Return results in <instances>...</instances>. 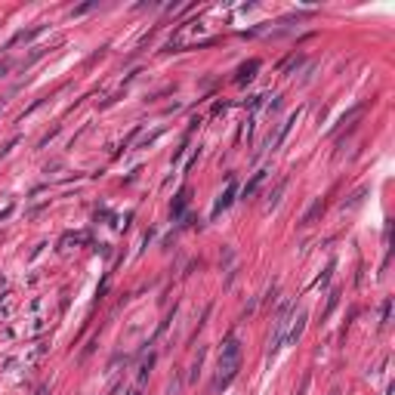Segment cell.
I'll return each instance as SVG.
<instances>
[{
    "mask_svg": "<svg viewBox=\"0 0 395 395\" xmlns=\"http://www.w3.org/2000/svg\"><path fill=\"white\" fill-rule=\"evenodd\" d=\"M238 367H241V340L238 337H229L220 349V374L213 380V389H225L235 377H238Z\"/></svg>",
    "mask_w": 395,
    "mask_h": 395,
    "instance_id": "1",
    "label": "cell"
},
{
    "mask_svg": "<svg viewBox=\"0 0 395 395\" xmlns=\"http://www.w3.org/2000/svg\"><path fill=\"white\" fill-rule=\"evenodd\" d=\"M293 315H297V302H284L281 312H278V318H275L272 340H269V352H272V355L284 346V337H287V327H290V321H293Z\"/></svg>",
    "mask_w": 395,
    "mask_h": 395,
    "instance_id": "2",
    "label": "cell"
},
{
    "mask_svg": "<svg viewBox=\"0 0 395 395\" xmlns=\"http://www.w3.org/2000/svg\"><path fill=\"white\" fill-rule=\"evenodd\" d=\"M235 195H238V179H235V176H229V186H225V191L216 198V204H213V216H220L222 210L235 201Z\"/></svg>",
    "mask_w": 395,
    "mask_h": 395,
    "instance_id": "3",
    "label": "cell"
},
{
    "mask_svg": "<svg viewBox=\"0 0 395 395\" xmlns=\"http://www.w3.org/2000/svg\"><path fill=\"white\" fill-rule=\"evenodd\" d=\"M256 71H259V59H250V62H244L238 68V74H235V83H238V87H244V83H250L256 78Z\"/></svg>",
    "mask_w": 395,
    "mask_h": 395,
    "instance_id": "4",
    "label": "cell"
},
{
    "mask_svg": "<svg viewBox=\"0 0 395 395\" xmlns=\"http://www.w3.org/2000/svg\"><path fill=\"white\" fill-rule=\"evenodd\" d=\"M302 327H306V312H297V315H293V321H290V327H287V337H284V346H293V343L300 340Z\"/></svg>",
    "mask_w": 395,
    "mask_h": 395,
    "instance_id": "5",
    "label": "cell"
},
{
    "mask_svg": "<svg viewBox=\"0 0 395 395\" xmlns=\"http://www.w3.org/2000/svg\"><path fill=\"white\" fill-rule=\"evenodd\" d=\"M189 195H191L189 189H182L179 195H176V201H173V210H170V216H173V220H176V216H182V210L189 207Z\"/></svg>",
    "mask_w": 395,
    "mask_h": 395,
    "instance_id": "6",
    "label": "cell"
},
{
    "mask_svg": "<svg viewBox=\"0 0 395 395\" xmlns=\"http://www.w3.org/2000/svg\"><path fill=\"white\" fill-rule=\"evenodd\" d=\"M263 179H266V173H263V170L253 173V179H250L247 186H244V191H241V195H244V198H253V195H256V189L263 186Z\"/></svg>",
    "mask_w": 395,
    "mask_h": 395,
    "instance_id": "7",
    "label": "cell"
},
{
    "mask_svg": "<svg viewBox=\"0 0 395 395\" xmlns=\"http://www.w3.org/2000/svg\"><path fill=\"white\" fill-rule=\"evenodd\" d=\"M284 189H287V179H281V182H278V189H275V195H272V198H269V207H266V210H272V207H278V201H281V191H284Z\"/></svg>",
    "mask_w": 395,
    "mask_h": 395,
    "instance_id": "8",
    "label": "cell"
},
{
    "mask_svg": "<svg viewBox=\"0 0 395 395\" xmlns=\"http://www.w3.org/2000/svg\"><path fill=\"white\" fill-rule=\"evenodd\" d=\"M321 210H324V204H321V201H315V204H312V210H309V213H306V216H302V222H306V225H309V222H312V220H315V216H318V213H321Z\"/></svg>",
    "mask_w": 395,
    "mask_h": 395,
    "instance_id": "9",
    "label": "cell"
},
{
    "mask_svg": "<svg viewBox=\"0 0 395 395\" xmlns=\"http://www.w3.org/2000/svg\"><path fill=\"white\" fill-rule=\"evenodd\" d=\"M151 364H155V358L148 355V361H142V367H139V383H145V377H148V371H151Z\"/></svg>",
    "mask_w": 395,
    "mask_h": 395,
    "instance_id": "10",
    "label": "cell"
},
{
    "mask_svg": "<svg viewBox=\"0 0 395 395\" xmlns=\"http://www.w3.org/2000/svg\"><path fill=\"white\" fill-rule=\"evenodd\" d=\"M389 315H392V300L383 302V324H389Z\"/></svg>",
    "mask_w": 395,
    "mask_h": 395,
    "instance_id": "11",
    "label": "cell"
},
{
    "mask_svg": "<svg viewBox=\"0 0 395 395\" xmlns=\"http://www.w3.org/2000/svg\"><path fill=\"white\" fill-rule=\"evenodd\" d=\"M176 392H179V380H173V383H170V389H167V395H176Z\"/></svg>",
    "mask_w": 395,
    "mask_h": 395,
    "instance_id": "12",
    "label": "cell"
},
{
    "mask_svg": "<svg viewBox=\"0 0 395 395\" xmlns=\"http://www.w3.org/2000/svg\"><path fill=\"white\" fill-rule=\"evenodd\" d=\"M127 395H142V392H139V389H130V392H127Z\"/></svg>",
    "mask_w": 395,
    "mask_h": 395,
    "instance_id": "13",
    "label": "cell"
},
{
    "mask_svg": "<svg viewBox=\"0 0 395 395\" xmlns=\"http://www.w3.org/2000/svg\"><path fill=\"white\" fill-rule=\"evenodd\" d=\"M333 395H340V392H333Z\"/></svg>",
    "mask_w": 395,
    "mask_h": 395,
    "instance_id": "14",
    "label": "cell"
}]
</instances>
